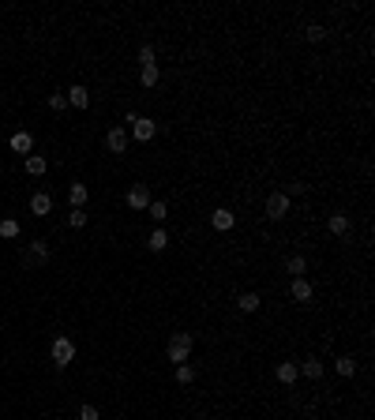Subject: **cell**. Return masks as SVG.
Wrapping results in <instances>:
<instances>
[{
	"label": "cell",
	"instance_id": "6da1fadb",
	"mask_svg": "<svg viewBox=\"0 0 375 420\" xmlns=\"http://www.w3.org/2000/svg\"><path fill=\"white\" fill-rule=\"evenodd\" d=\"M49 360H53V368H72L75 360H79V341L72 338V334H53L49 338Z\"/></svg>",
	"mask_w": 375,
	"mask_h": 420
},
{
	"label": "cell",
	"instance_id": "7a4b0ae2",
	"mask_svg": "<svg viewBox=\"0 0 375 420\" xmlns=\"http://www.w3.org/2000/svg\"><path fill=\"white\" fill-rule=\"evenodd\" d=\"M102 147H105V154H113V158H124L128 150H131V136H128V128L124 124H109L102 131Z\"/></svg>",
	"mask_w": 375,
	"mask_h": 420
},
{
	"label": "cell",
	"instance_id": "3957f363",
	"mask_svg": "<svg viewBox=\"0 0 375 420\" xmlns=\"http://www.w3.org/2000/svg\"><path fill=\"white\" fill-rule=\"evenodd\" d=\"M64 98H68V109L75 113H87L90 105H94V87L87 83V79H75V83L64 87Z\"/></svg>",
	"mask_w": 375,
	"mask_h": 420
},
{
	"label": "cell",
	"instance_id": "277c9868",
	"mask_svg": "<svg viewBox=\"0 0 375 420\" xmlns=\"http://www.w3.org/2000/svg\"><path fill=\"white\" fill-rule=\"evenodd\" d=\"M293 214V199L281 188L274 192H266L263 195V218H271V221H281V218H289Z\"/></svg>",
	"mask_w": 375,
	"mask_h": 420
},
{
	"label": "cell",
	"instance_id": "5b68a950",
	"mask_svg": "<svg viewBox=\"0 0 375 420\" xmlns=\"http://www.w3.org/2000/svg\"><path fill=\"white\" fill-rule=\"evenodd\" d=\"M297 364H300V379H304V383H319V379L330 375V360L319 357V353H308V357H300Z\"/></svg>",
	"mask_w": 375,
	"mask_h": 420
},
{
	"label": "cell",
	"instance_id": "8992f818",
	"mask_svg": "<svg viewBox=\"0 0 375 420\" xmlns=\"http://www.w3.org/2000/svg\"><path fill=\"white\" fill-rule=\"evenodd\" d=\"M26 210H31V218L45 221L53 210H57V195H53V192H34L31 199H26Z\"/></svg>",
	"mask_w": 375,
	"mask_h": 420
},
{
	"label": "cell",
	"instance_id": "52a82bcc",
	"mask_svg": "<svg viewBox=\"0 0 375 420\" xmlns=\"http://www.w3.org/2000/svg\"><path fill=\"white\" fill-rule=\"evenodd\" d=\"M169 244H173L169 221H165V226H151V233H146V252H151V255H162V252H169Z\"/></svg>",
	"mask_w": 375,
	"mask_h": 420
},
{
	"label": "cell",
	"instance_id": "ba28073f",
	"mask_svg": "<svg viewBox=\"0 0 375 420\" xmlns=\"http://www.w3.org/2000/svg\"><path fill=\"white\" fill-rule=\"evenodd\" d=\"M274 379H278L281 387H297L300 383V364H297V357H281L274 364Z\"/></svg>",
	"mask_w": 375,
	"mask_h": 420
},
{
	"label": "cell",
	"instance_id": "9c48e42d",
	"mask_svg": "<svg viewBox=\"0 0 375 420\" xmlns=\"http://www.w3.org/2000/svg\"><path fill=\"white\" fill-rule=\"evenodd\" d=\"M8 150L16 154V158H26V154H34V131H26V128H16L8 136Z\"/></svg>",
	"mask_w": 375,
	"mask_h": 420
},
{
	"label": "cell",
	"instance_id": "30bf717a",
	"mask_svg": "<svg viewBox=\"0 0 375 420\" xmlns=\"http://www.w3.org/2000/svg\"><path fill=\"white\" fill-rule=\"evenodd\" d=\"M136 83H139V90H158V83H162V64L136 68Z\"/></svg>",
	"mask_w": 375,
	"mask_h": 420
},
{
	"label": "cell",
	"instance_id": "8fae6325",
	"mask_svg": "<svg viewBox=\"0 0 375 420\" xmlns=\"http://www.w3.org/2000/svg\"><path fill=\"white\" fill-rule=\"evenodd\" d=\"M23 173L31 177V180L45 177V173H49V158H45V154H26V158H23Z\"/></svg>",
	"mask_w": 375,
	"mask_h": 420
},
{
	"label": "cell",
	"instance_id": "7c38bea8",
	"mask_svg": "<svg viewBox=\"0 0 375 420\" xmlns=\"http://www.w3.org/2000/svg\"><path fill=\"white\" fill-rule=\"evenodd\" d=\"M90 203V184L79 177V180H68V206H87Z\"/></svg>",
	"mask_w": 375,
	"mask_h": 420
},
{
	"label": "cell",
	"instance_id": "4fadbf2b",
	"mask_svg": "<svg viewBox=\"0 0 375 420\" xmlns=\"http://www.w3.org/2000/svg\"><path fill=\"white\" fill-rule=\"evenodd\" d=\"M90 226V210L87 206H72L68 214H64V229H72V233H83Z\"/></svg>",
	"mask_w": 375,
	"mask_h": 420
},
{
	"label": "cell",
	"instance_id": "5bb4252c",
	"mask_svg": "<svg viewBox=\"0 0 375 420\" xmlns=\"http://www.w3.org/2000/svg\"><path fill=\"white\" fill-rule=\"evenodd\" d=\"M19 236H23L19 218H11V214H4V218H0V241H4V244H11V241H19Z\"/></svg>",
	"mask_w": 375,
	"mask_h": 420
},
{
	"label": "cell",
	"instance_id": "9a60e30c",
	"mask_svg": "<svg viewBox=\"0 0 375 420\" xmlns=\"http://www.w3.org/2000/svg\"><path fill=\"white\" fill-rule=\"evenodd\" d=\"M45 109H49L53 116H64V113H68V98H64V87H57V90H49V94H45Z\"/></svg>",
	"mask_w": 375,
	"mask_h": 420
},
{
	"label": "cell",
	"instance_id": "2e32d148",
	"mask_svg": "<svg viewBox=\"0 0 375 420\" xmlns=\"http://www.w3.org/2000/svg\"><path fill=\"white\" fill-rule=\"evenodd\" d=\"M75 420H102V405L98 402H79Z\"/></svg>",
	"mask_w": 375,
	"mask_h": 420
}]
</instances>
